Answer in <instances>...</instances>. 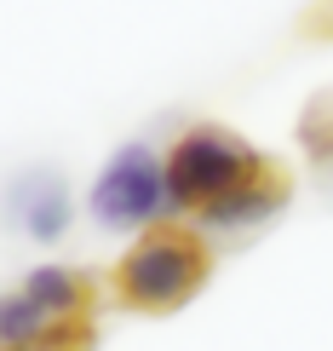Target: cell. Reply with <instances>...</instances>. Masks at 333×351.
<instances>
[{
	"label": "cell",
	"instance_id": "cell-1",
	"mask_svg": "<svg viewBox=\"0 0 333 351\" xmlns=\"http://www.w3.org/2000/svg\"><path fill=\"white\" fill-rule=\"evenodd\" d=\"M207 282V242L184 225H150L115 265V294L133 311H178Z\"/></svg>",
	"mask_w": 333,
	"mask_h": 351
},
{
	"label": "cell",
	"instance_id": "cell-2",
	"mask_svg": "<svg viewBox=\"0 0 333 351\" xmlns=\"http://www.w3.org/2000/svg\"><path fill=\"white\" fill-rule=\"evenodd\" d=\"M258 167H265V156H258L248 138H236L230 127H190V133L161 156L167 208L201 219L207 208H219L230 190L248 184Z\"/></svg>",
	"mask_w": 333,
	"mask_h": 351
},
{
	"label": "cell",
	"instance_id": "cell-3",
	"mask_svg": "<svg viewBox=\"0 0 333 351\" xmlns=\"http://www.w3.org/2000/svg\"><path fill=\"white\" fill-rule=\"evenodd\" d=\"M86 208L104 230H150L172 213L167 208V173H161V156L150 144H126V150L109 156V167L98 173Z\"/></svg>",
	"mask_w": 333,
	"mask_h": 351
},
{
	"label": "cell",
	"instance_id": "cell-4",
	"mask_svg": "<svg viewBox=\"0 0 333 351\" xmlns=\"http://www.w3.org/2000/svg\"><path fill=\"white\" fill-rule=\"evenodd\" d=\"M6 219L29 242H64L75 225V196L52 167H29L6 184Z\"/></svg>",
	"mask_w": 333,
	"mask_h": 351
},
{
	"label": "cell",
	"instance_id": "cell-5",
	"mask_svg": "<svg viewBox=\"0 0 333 351\" xmlns=\"http://www.w3.org/2000/svg\"><path fill=\"white\" fill-rule=\"evenodd\" d=\"M282 202H287V173L276 162H265L241 190H230L219 208L201 213V230H253V225H265V219H276Z\"/></svg>",
	"mask_w": 333,
	"mask_h": 351
},
{
	"label": "cell",
	"instance_id": "cell-6",
	"mask_svg": "<svg viewBox=\"0 0 333 351\" xmlns=\"http://www.w3.org/2000/svg\"><path fill=\"white\" fill-rule=\"evenodd\" d=\"M18 288L40 311L64 317V323H92V276L75 271V265H35Z\"/></svg>",
	"mask_w": 333,
	"mask_h": 351
}]
</instances>
